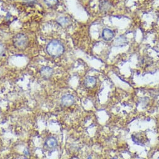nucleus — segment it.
I'll return each instance as SVG.
<instances>
[{"instance_id":"1","label":"nucleus","mask_w":159,"mask_h":159,"mask_svg":"<svg viewBox=\"0 0 159 159\" xmlns=\"http://www.w3.org/2000/svg\"><path fill=\"white\" fill-rule=\"evenodd\" d=\"M46 50L49 55L53 57H58L63 53L65 48L60 41L53 39L48 43Z\"/></svg>"},{"instance_id":"2","label":"nucleus","mask_w":159,"mask_h":159,"mask_svg":"<svg viewBox=\"0 0 159 159\" xmlns=\"http://www.w3.org/2000/svg\"><path fill=\"white\" fill-rule=\"evenodd\" d=\"M13 42L16 48L19 50H23L28 46V38L23 33H19L14 36Z\"/></svg>"},{"instance_id":"3","label":"nucleus","mask_w":159,"mask_h":159,"mask_svg":"<svg viewBox=\"0 0 159 159\" xmlns=\"http://www.w3.org/2000/svg\"><path fill=\"white\" fill-rule=\"evenodd\" d=\"M58 146V141L56 138L50 137L45 142V147L48 150H55Z\"/></svg>"},{"instance_id":"4","label":"nucleus","mask_w":159,"mask_h":159,"mask_svg":"<svg viewBox=\"0 0 159 159\" xmlns=\"http://www.w3.org/2000/svg\"><path fill=\"white\" fill-rule=\"evenodd\" d=\"M61 103L63 106L70 107L75 103V97L70 94L65 95L61 98Z\"/></svg>"},{"instance_id":"5","label":"nucleus","mask_w":159,"mask_h":159,"mask_svg":"<svg viewBox=\"0 0 159 159\" xmlns=\"http://www.w3.org/2000/svg\"><path fill=\"white\" fill-rule=\"evenodd\" d=\"M53 69L49 66H43L40 69L39 73L45 79L50 78L53 75Z\"/></svg>"},{"instance_id":"6","label":"nucleus","mask_w":159,"mask_h":159,"mask_svg":"<svg viewBox=\"0 0 159 159\" xmlns=\"http://www.w3.org/2000/svg\"><path fill=\"white\" fill-rule=\"evenodd\" d=\"M114 33L112 30L108 28H105L102 31V37L106 41H110L113 38Z\"/></svg>"},{"instance_id":"7","label":"nucleus","mask_w":159,"mask_h":159,"mask_svg":"<svg viewBox=\"0 0 159 159\" xmlns=\"http://www.w3.org/2000/svg\"><path fill=\"white\" fill-rule=\"evenodd\" d=\"M84 84L87 87H93L96 84V79L93 76H89L85 78Z\"/></svg>"},{"instance_id":"8","label":"nucleus","mask_w":159,"mask_h":159,"mask_svg":"<svg viewBox=\"0 0 159 159\" xmlns=\"http://www.w3.org/2000/svg\"><path fill=\"white\" fill-rule=\"evenodd\" d=\"M100 9L102 11H107L110 8V4L108 1L106 0H103L100 3Z\"/></svg>"},{"instance_id":"9","label":"nucleus","mask_w":159,"mask_h":159,"mask_svg":"<svg viewBox=\"0 0 159 159\" xmlns=\"http://www.w3.org/2000/svg\"><path fill=\"white\" fill-rule=\"evenodd\" d=\"M46 5L50 7H55L58 3V0H44Z\"/></svg>"},{"instance_id":"10","label":"nucleus","mask_w":159,"mask_h":159,"mask_svg":"<svg viewBox=\"0 0 159 159\" xmlns=\"http://www.w3.org/2000/svg\"><path fill=\"white\" fill-rule=\"evenodd\" d=\"M57 21L61 25H65L68 23V20L65 17H60L57 20Z\"/></svg>"},{"instance_id":"11","label":"nucleus","mask_w":159,"mask_h":159,"mask_svg":"<svg viewBox=\"0 0 159 159\" xmlns=\"http://www.w3.org/2000/svg\"><path fill=\"white\" fill-rule=\"evenodd\" d=\"M5 51V46L3 44H0V56H2Z\"/></svg>"},{"instance_id":"12","label":"nucleus","mask_w":159,"mask_h":159,"mask_svg":"<svg viewBox=\"0 0 159 159\" xmlns=\"http://www.w3.org/2000/svg\"><path fill=\"white\" fill-rule=\"evenodd\" d=\"M71 159H80V158H78V157H72Z\"/></svg>"},{"instance_id":"13","label":"nucleus","mask_w":159,"mask_h":159,"mask_svg":"<svg viewBox=\"0 0 159 159\" xmlns=\"http://www.w3.org/2000/svg\"><path fill=\"white\" fill-rule=\"evenodd\" d=\"M87 159H92V158L91 156H89V157H88Z\"/></svg>"},{"instance_id":"14","label":"nucleus","mask_w":159,"mask_h":159,"mask_svg":"<svg viewBox=\"0 0 159 159\" xmlns=\"http://www.w3.org/2000/svg\"><path fill=\"white\" fill-rule=\"evenodd\" d=\"M114 159H115V158H114Z\"/></svg>"}]
</instances>
